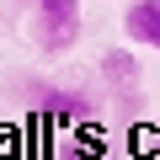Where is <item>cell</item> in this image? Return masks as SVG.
Wrapping results in <instances>:
<instances>
[{"instance_id": "6da1fadb", "label": "cell", "mask_w": 160, "mask_h": 160, "mask_svg": "<svg viewBox=\"0 0 160 160\" xmlns=\"http://www.w3.org/2000/svg\"><path fill=\"white\" fill-rule=\"evenodd\" d=\"M32 43L48 59L69 53L80 43V0H32Z\"/></svg>"}, {"instance_id": "7a4b0ae2", "label": "cell", "mask_w": 160, "mask_h": 160, "mask_svg": "<svg viewBox=\"0 0 160 160\" xmlns=\"http://www.w3.org/2000/svg\"><path fill=\"white\" fill-rule=\"evenodd\" d=\"M96 64H102V69H96L102 86H107L123 107H133V102H139V53H133V48H107Z\"/></svg>"}, {"instance_id": "3957f363", "label": "cell", "mask_w": 160, "mask_h": 160, "mask_svg": "<svg viewBox=\"0 0 160 160\" xmlns=\"http://www.w3.org/2000/svg\"><path fill=\"white\" fill-rule=\"evenodd\" d=\"M38 112L53 123V128H86L91 118H96V107H91V96H80V91H43L38 96Z\"/></svg>"}, {"instance_id": "277c9868", "label": "cell", "mask_w": 160, "mask_h": 160, "mask_svg": "<svg viewBox=\"0 0 160 160\" xmlns=\"http://www.w3.org/2000/svg\"><path fill=\"white\" fill-rule=\"evenodd\" d=\"M123 38L160 53V0H128V11H123Z\"/></svg>"}, {"instance_id": "5b68a950", "label": "cell", "mask_w": 160, "mask_h": 160, "mask_svg": "<svg viewBox=\"0 0 160 160\" xmlns=\"http://www.w3.org/2000/svg\"><path fill=\"white\" fill-rule=\"evenodd\" d=\"M59 160H96V155H91L86 144H64V149H59Z\"/></svg>"}]
</instances>
